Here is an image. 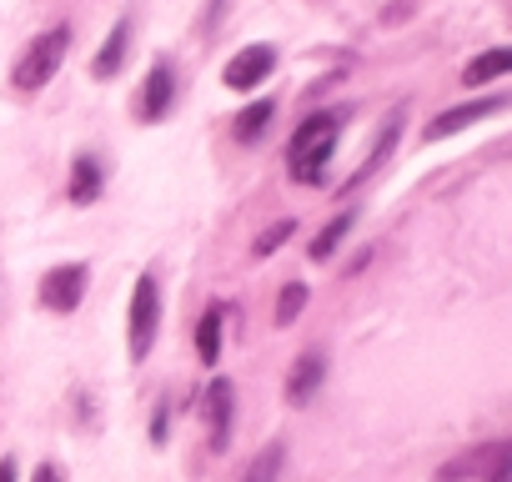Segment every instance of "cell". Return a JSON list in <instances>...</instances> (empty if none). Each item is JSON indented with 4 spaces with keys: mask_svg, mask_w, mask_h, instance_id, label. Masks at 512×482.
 Listing matches in <instances>:
<instances>
[{
    "mask_svg": "<svg viewBox=\"0 0 512 482\" xmlns=\"http://www.w3.org/2000/svg\"><path fill=\"white\" fill-rule=\"evenodd\" d=\"M337 136H342V111L307 116L292 131V141H287V176L297 186H322L327 181V166L337 156Z\"/></svg>",
    "mask_w": 512,
    "mask_h": 482,
    "instance_id": "obj_1",
    "label": "cell"
},
{
    "mask_svg": "<svg viewBox=\"0 0 512 482\" xmlns=\"http://www.w3.org/2000/svg\"><path fill=\"white\" fill-rule=\"evenodd\" d=\"M66 51H71V26H51V31H41V36L21 51V61H16V71H11V86H16L21 96L46 91L51 76L61 71Z\"/></svg>",
    "mask_w": 512,
    "mask_h": 482,
    "instance_id": "obj_2",
    "label": "cell"
},
{
    "mask_svg": "<svg viewBox=\"0 0 512 482\" xmlns=\"http://www.w3.org/2000/svg\"><path fill=\"white\" fill-rule=\"evenodd\" d=\"M156 332H161V282H156V272H141L136 287H131V322H126L131 362H146L151 357Z\"/></svg>",
    "mask_w": 512,
    "mask_h": 482,
    "instance_id": "obj_3",
    "label": "cell"
},
{
    "mask_svg": "<svg viewBox=\"0 0 512 482\" xmlns=\"http://www.w3.org/2000/svg\"><path fill=\"white\" fill-rule=\"evenodd\" d=\"M86 287H91V267L86 262H61L41 277V307L56 312V317H71L81 302H86Z\"/></svg>",
    "mask_w": 512,
    "mask_h": 482,
    "instance_id": "obj_4",
    "label": "cell"
},
{
    "mask_svg": "<svg viewBox=\"0 0 512 482\" xmlns=\"http://www.w3.org/2000/svg\"><path fill=\"white\" fill-rule=\"evenodd\" d=\"M201 422H206V442L211 452L231 447V422H236V382L231 377H211L201 392Z\"/></svg>",
    "mask_w": 512,
    "mask_h": 482,
    "instance_id": "obj_5",
    "label": "cell"
},
{
    "mask_svg": "<svg viewBox=\"0 0 512 482\" xmlns=\"http://www.w3.org/2000/svg\"><path fill=\"white\" fill-rule=\"evenodd\" d=\"M171 106H176V66L166 56H156L146 81H141V96H136V121L156 126V121L171 116Z\"/></svg>",
    "mask_w": 512,
    "mask_h": 482,
    "instance_id": "obj_6",
    "label": "cell"
},
{
    "mask_svg": "<svg viewBox=\"0 0 512 482\" xmlns=\"http://www.w3.org/2000/svg\"><path fill=\"white\" fill-rule=\"evenodd\" d=\"M452 477L512 482V442H487V447H477V452H467V457L447 462V467H442V482H452Z\"/></svg>",
    "mask_w": 512,
    "mask_h": 482,
    "instance_id": "obj_7",
    "label": "cell"
},
{
    "mask_svg": "<svg viewBox=\"0 0 512 482\" xmlns=\"http://www.w3.org/2000/svg\"><path fill=\"white\" fill-rule=\"evenodd\" d=\"M272 71H277V46H246V51H236V56L226 61L221 81H226L231 91H256Z\"/></svg>",
    "mask_w": 512,
    "mask_h": 482,
    "instance_id": "obj_8",
    "label": "cell"
},
{
    "mask_svg": "<svg viewBox=\"0 0 512 482\" xmlns=\"http://www.w3.org/2000/svg\"><path fill=\"white\" fill-rule=\"evenodd\" d=\"M322 382H327V352L307 347V352L292 362V372H287V402H292V407H307V402L322 392Z\"/></svg>",
    "mask_w": 512,
    "mask_h": 482,
    "instance_id": "obj_9",
    "label": "cell"
},
{
    "mask_svg": "<svg viewBox=\"0 0 512 482\" xmlns=\"http://www.w3.org/2000/svg\"><path fill=\"white\" fill-rule=\"evenodd\" d=\"M101 191H106V166H101V156H96V151H81V156L71 161L66 196H71V206H96V201H101Z\"/></svg>",
    "mask_w": 512,
    "mask_h": 482,
    "instance_id": "obj_10",
    "label": "cell"
},
{
    "mask_svg": "<svg viewBox=\"0 0 512 482\" xmlns=\"http://www.w3.org/2000/svg\"><path fill=\"white\" fill-rule=\"evenodd\" d=\"M131 31H136V21H131V16H121V21L111 26L106 46H101V51H96V61H91V76H96V81L121 76V66H126V56H131Z\"/></svg>",
    "mask_w": 512,
    "mask_h": 482,
    "instance_id": "obj_11",
    "label": "cell"
},
{
    "mask_svg": "<svg viewBox=\"0 0 512 482\" xmlns=\"http://www.w3.org/2000/svg\"><path fill=\"white\" fill-rule=\"evenodd\" d=\"M497 111H502V96H482V101L452 106V111H442V116L427 126V141H442V136H452V131H467L472 121H482V116H497Z\"/></svg>",
    "mask_w": 512,
    "mask_h": 482,
    "instance_id": "obj_12",
    "label": "cell"
},
{
    "mask_svg": "<svg viewBox=\"0 0 512 482\" xmlns=\"http://www.w3.org/2000/svg\"><path fill=\"white\" fill-rule=\"evenodd\" d=\"M226 302H211L206 312H201V322H196V357L206 362V367H216L221 362V327H226Z\"/></svg>",
    "mask_w": 512,
    "mask_h": 482,
    "instance_id": "obj_13",
    "label": "cell"
},
{
    "mask_svg": "<svg viewBox=\"0 0 512 482\" xmlns=\"http://www.w3.org/2000/svg\"><path fill=\"white\" fill-rule=\"evenodd\" d=\"M272 116H277V101H272V96H262V101H251V106H246V111H241V116L231 121L236 141H246V146H251V141H262V131L272 126Z\"/></svg>",
    "mask_w": 512,
    "mask_h": 482,
    "instance_id": "obj_14",
    "label": "cell"
},
{
    "mask_svg": "<svg viewBox=\"0 0 512 482\" xmlns=\"http://www.w3.org/2000/svg\"><path fill=\"white\" fill-rule=\"evenodd\" d=\"M512 71V51H482L477 61H467V71H462V86H487V81H502Z\"/></svg>",
    "mask_w": 512,
    "mask_h": 482,
    "instance_id": "obj_15",
    "label": "cell"
},
{
    "mask_svg": "<svg viewBox=\"0 0 512 482\" xmlns=\"http://www.w3.org/2000/svg\"><path fill=\"white\" fill-rule=\"evenodd\" d=\"M352 221H357L352 211H342V216H332V221H327V226L317 231V241H312V247H307V257H312V262H327V257H332V252L342 247V236L352 231Z\"/></svg>",
    "mask_w": 512,
    "mask_h": 482,
    "instance_id": "obj_16",
    "label": "cell"
},
{
    "mask_svg": "<svg viewBox=\"0 0 512 482\" xmlns=\"http://www.w3.org/2000/svg\"><path fill=\"white\" fill-rule=\"evenodd\" d=\"M282 462H287V442H267L262 452L251 457V467H246L241 482H277L282 477Z\"/></svg>",
    "mask_w": 512,
    "mask_h": 482,
    "instance_id": "obj_17",
    "label": "cell"
},
{
    "mask_svg": "<svg viewBox=\"0 0 512 482\" xmlns=\"http://www.w3.org/2000/svg\"><path fill=\"white\" fill-rule=\"evenodd\" d=\"M307 297H312V292H307V282H287V287L277 292V312H272V322H277V327H292V322L302 317Z\"/></svg>",
    "mask_w": 512,
    "mask_h": 482,
    "instance_id": "obj_18",
    "label": "cell"
},
{
    "mask_svg": "<svg viewBox=\"0 0 512 482\" xmlns=\"http://www.w3.org/2000/svg\"><path fill=\"white\" fill-rule=\"evenodd\" d=\"M297 231V221H277V226H267L262 236H256V247H251V257H272L277 247H282V241Z\"/></svg>",
    "mask_w": 512,
    "mask_h": 482,
    "instance_id": "obj_19",
    "label": "cell"
},
{
    "mask_svg": "<svg viewBox=\"0 0 512 482\" xmlns=\"http://www.w3.org/2000/svg\"><path fill=\"white\" fill-rule=\"evenodd\" d=\"M31 482H61V467H56V462H41Z\"/></svg>",
    "mask_w": 512,
    "mask_h": 482,
    "instance_id": "obj_20",
    "label": "cell"
},
{
    "mask_svg": "<svg viewBox=\"0 0 512 482\" xmlns=\"http://www.w3.org/2000/svg\"><path fill=\"white\" fill-rule=\"evenodd\" d=\"M0 482H16V457H6V462H0Z\"/></svg>",
    "mask_w": 512,
    "mask_h": 482,
    "instance_id": "obj_21",
    "label": "cell"
}]
</instances>
